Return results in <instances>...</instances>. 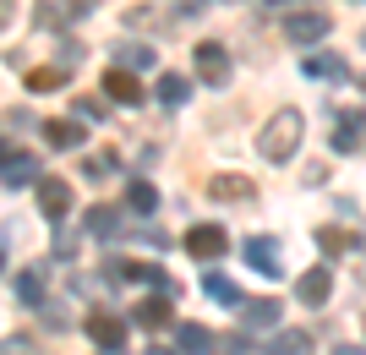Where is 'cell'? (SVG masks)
Here are the masks:
<instances>
[{"label":"cell","mask_w":366,"mask_h":355,"mask_svg":"<svg viewBox=\"0 0 366 355\" xmlns=\"http://www.w3.org/2000/svg\"><path fill=\"white\" fill-rule=\"evenodd\" d=\"M121 279H137V284H164V268H159V263H126Z\"/></svg>","instance_id":"cell-25"},{"label":"cell","mask_w":366,"mask_h":355,"mask_svg":"<svg viewBox=\"0 0 366 355\" xmlns=\"http://www.w3.org/2000/svg\"><path fill=\"white\" fill-rule=\"evenodd\" d=\"M121 230H132V224L121 219V208H109V202H99V208L88 214V235H99V241H109V235H121Z\"/></svg>","instance_id":"cell-11"},{"label":"cell","mask_w":366,"mask_h":355,"mask_svg":"<svg viewBox=\"0 0 366 355\" xmlns=\"http://www.w3.org/2000/svg\"><path fill=\"white\" fill-rule=\"evenodd\" d=\"M82 328H88V339L99 344V350H121V344H126V323H121V317H109V311H88V323H82Z\"/></svg>","instance_id":"cell-7"},{"label":"cell","mask_w":366,"mask_h":355,"mask_svg":"<svg viewBox=\"0 0 366 355\" xmlns=\"http://www.w3.org/2000/svg\"><path fill=\"white\" fill-rule=\"evenodd\" d=\"M334 148H339V154H355V148H361V109H345V115H339Z\"/></svg>","instance_id":"cell-16"},{"label":"cell","mask_w":366,"mask_h":355,"mask_svg":"<svg viewBox=\"0 0 366 355\" xmlns=\"http://www.w3.org/2000/svg\"><path fill=\"white\" fill-rule=\"evenodd\" d=\"M262 355H306V334L301 328H279L274 339L262 344Z\"/></svg>","instance_id":"cell-20"},{"label":"cell","mask_w":366,"mask_h":355,"mask_svg":"<svg viewBox=\"0 0 366 355\" xmlns=\"http://www.w3.org/2000/svg\"><path fill=\"white\" fill-rule=\"evenodd\" d=\"M104 93L115 99V104H126V109H137V104H142V82L132 77V66H115V71H104Z\"/></svg>","instance_id":"cell-8"},{"label":"cell","mask_w":366,"mask_h":355,"mask_svg":"<svg viewBox=\"0 0 366 355\" xmlns=\"http://www.w3.org/2000/svg\"><path fill=\"white\" fill-rule=\"evenodd\" d=\"M148 355H181V344H175V350H164V344H153V350Z\"/></svg>","instance_id":"cell-32"},{"label":"cell","mask_w":366,"mask_h":355,"mask_svg":"<svg viewBox=\"0 0 366 355\" xmlns=\"http://www.w3.org/2000/svg\"><path fill=\"white\" fill-rule=\"evenodd\" d=\"M121 66H132V71L153 66V44H121Z\"/></svg>","instance_id":"cell-26"},{"label":"cell","mask_w":366,"mask_h":355,"mask_svg":"<svg viewBox=\"0 0 366 355\" xmlns=\"http://www.w3.org/2000/svg\"><path fill=\"white\" fill-rule=\"evenodd\" d=\"M328 290H334V274H328V268H306V274L295 279L301 306H328Z\"/></svg>","instance_id":"cell-9"},{"label":"cell","mask_w":366,"mask_h":355,"mask_svg":"<svg viewBox=\"0 0 366 355\" xmlns=\"http://www.w3.org/2000/svg\"><path fill=\"white\" fill-rule=\"evenodd\" d=\"M153 93H159V104L181 109L186 99H192V82H186V77H175V71H164V77H159V88H153Z\"/></svg>","instance_id":"cell-18"},{"label":"cell","mask_w":366,"mask_h":355,"mask_svg":"<svg viewBox=\"0 0 366 355\" xmlns=\"http://www.w3.org/2000/svg\"><path fill=\"white\" fill-rule=\"evenodd\" d=\"M208 197H219V202H252V181H246V175H214V181H208Z\"/></svg>","instance_id":"cell-12"},{"label":"cell","mask_w":366,"mask_h":355,"mask_svg":"<svg viewBox=\"0 0 366 355\" xmlns=\"http://www.w3.org/2000/svg\"><path fill=\"white\" fill-rule=\"evenodd\" d=\"M192 61H197V77L208 82V88H224L229 82V49L224 44H214V39H208V44H192Z\"/></svg>","instance_id":"cell-2"},{"label":"cell","mask_w":366,"mask_h":355,"mask_svg":"<svg viewBox=\"0 0 366 355\" xmlns=\"http://www.w3.org/2000/svg\"><path fill=\"white\" fill-rule=\"evenodd\" d=\"M202 290L214 295V301H224V306H241V301H246V295L235 290V284H229L224 274H208V279H202Z\"/></svg>","instance_id":"cell-23"},{"label":"cell","mask_w":366,"mask_h":355,"mask_svg":"<svg viewBox=\"0 0 366 355\" xmlns=\"http://www.w3.org/2000/svg\"><path fill=\"white\" fill-rule=\"evenodd\" d=\"M82 175H88V181H104V175H115V154H99V159H88V164H82Z\"/></svg>","instance_id":"cell-27"},{"label":"cell","mask_w":366,"mask_h":355,"mask_svg":"<svg viewBox=\"0 0 366 355\" xmlns=\"http://www.w3.org/2000/svg\"><path fill=\"white\" fill-rule=\"evenodd\" d=\"M44 142L49 148H82V126L76 121H44Z\"/></svg>","instance_id":"cell-19"},{"label":"cell","mask_w":366,"mask_h":355,"mask_svg":"<svg viewBox=\"0 0 366 355\" xmlns=\"http://www.w3.org/2000/svg\"><path fill=\"white\" fill-rule=\"evenodd\" d=\"M22 82H28L33 93H61L66 88V66H33Z\"/></svg>","instance_id":"cell-17"},{"label":"cell","mask_w":366,"mask_h":355,"mask_svg":"<svg viewBox=\"0 0 366 355\" xmlns=\"http://www.w3.org/2000/svg\"><path fill=\"white\" fill-rule=\"evenodd\" d=\"M306 77H334V82H345V77H350V66L339 61V55H306Z\"/></svg>","instance_id":"cell-21"},{"label":"cell","mask_w":366,"mask_h":355,"mask_svg":"<svg viewBox=\"0 0 366 355\" xmlns=\"http://www.w3.org/2000/svg\"><path fill=\"white\" fill-rule=\"evenodd\" d=\"M11 295L22 301V306H44V284H39V274H16L11 279Z\"/></svg>","instance_id":"cell-22"},{"label":"cell","mask_w":366,"mask_h":355,"mask_svg":"<svg viewBox=\"0 0 366 355\" xmlns=\"http://www.w3.org/2000/svg\"><path fill=\"white\" fill-rule=\"evenodd\" d=\"M76 61H82V44H61V66H66V71H71Z\"/></svg>","instance_id":"cell-29"},{"label":"cell","mask_w":366,"mask_h":355,"mask_svg":"<svg viewBox=\"0 0 366 355\" xmlns=\"http://www.w3.org/2000/svg\"><path fill=\"white\" fill-rule=\"evenodd\" d=\"M334 355H366V350H355V344H339V350Z\"/></svg>","instance_id":"cell-33"},{"label":"cell","mask_w":366,"mask_h":355,"mask_svg":"<svg viewBox=\"0 0 366 355\" xmlns=\"http://www.w3.org/2000/svg\"><path fill=\"white\" fill-rule=\"evenodd\" d=\"M61 6H66V11H71V16H88L93 6H99V0H61Z\"/></svg>","instance_id":"cell-31"},{"label":"cell","mask_w":366,"mask_h":355,"mask_svg":"<svg viewBox=\"0 0 366 355\" xmlns=\"http://www.w3.org/2000/svg\"><path fill=\"white\" fill-rule=\"evenodd\" d=\"M76 115H88V121H99V115H104V104H99V99H82V104H76Z\"/></svg>","instance_id":"cell-30"},{"label":"cell","mask_w":366,"mask_h":355,"mask_svg":"<svg viewBox=\"0 0 366 355\" xmlns=\"http://www.w3.org/2000/svg\"><path fill=\"white\" fill-rule=\"evenodd\" d=\"M28 181H39V159H33V154H6V186L22 191Z\"/></svg>","instance_id":"cell-14"},{"label":"cell","mask_w":366,"mask_h":355,"mask_svg":"<svg viewBox=\"0 0 366 355\" xmlns=\"http://www.w3.org/2000/svg\"><path fill=\"white\" fill-rule=\"evenodd\" d=\"M246 263L257 268L262 279H279L285 274V251H279L274 235H257V241H246Z\"/></svg>","instance_id":"cell-4"},{"label":"cell","mask_w":366,"mask_h":355,"mask_svg":"<svg viewBox=\"0 0 366 355\" xmlns=\"http://www.w3.org/2000/svg\"><path fill=\"white\" fill-rule=\"evenodd\" d=\"M241 328H274L279 323V301H241Z\"/></svg>","instance_id":"cell-15"},{"label":"cell","mask_w":366,"mask_h":355,"mask_svg":"<svg viewBox=\"0 0 366 355\" xmlns=\"http://www.w3.org/2000/svg\"><path fill=\"white\" fill-rule=\"evenodd\" d=\"M186 251H192L197 263H219V257L229 251V235L219 230V224H197V230L186 235Z\"/></svg>","instance_id":"cell-3"},{"label":"cell","mask_w":366,"mask_h":355,"mask_svg":"<svg viewBox=\"0 0 366 355\" xmlns=\"http://www.w3.org/2000/svg\"><path fill=\"white\" fill-rule=\"evenodd\" d=\"M175 344H181V355H214V328L181 323V328H175Z\"/></svg>","instance_id":"cell-10"},{"label":"cell","mask_w":366,"mask_h":355,"mask_svg":"<svg viewBox=\"0 0 366 355\" xmlns=\"http://www.w3.org/2000/svg\"><path fill=\"white\" fill-rule=\"evenodd\" d=\"M317 241H322V251H345V246H350V241H345V235H334V230H322Z\"/></svg>","instance_id":"cell-28"},{"label":"cell","mask_w":366,"mask_h":355,"mask_svg":"<svg viewBox=\"0 0 366 355\" xmlns=\"http://www.w3.org/2000/svg\"><path fill=\"white\" fill-rule=\"evenodd\" d=\"M132 323L153 334V328H169V323H175V311H169V301H153V295H148L142 306H132Z\"/></svg>","instance_id":"cell-13"},{"label":"cell","mask_w":366,"mask_h":355,"mask_svg":"<svg viewBox=\"0 0 366 355\" xmlns=\"http://www.w3.org/2000/svg\"><path fill=\"white\" fill-rule=\"evenodd\" d=\"M301 148V115L295 109H279L274 121L262 126V137H257V154L262 159H274V164H285V159Z\"/></svg>","instance_id":"cell-1"},{"label":"cell","mask_w":366,"mask_h":355,"mask_svg":"<svg viewBox=\"0 0 366 355\" xmlns=\"http://www.w3.org/2000/svg\"><path fill=\"white\" fill-rule=\"evenodd\" d=\"M126 202H132L137 214H153V208H159V191H153L148 181H132V191H126Z\"/></svg>","instance_id":"cell-24"},{"label":"cell","mask_w":366,"mask_h":355,"mask_svg":"<svg viewBox=\"0 0 366 355\" xmlns=\"http://www.w3.org/2000/svg\"><path fill=\"white\" fill-rule=\"evenodd\" d=\"M39 214L44 219H66L71 214V186H66L61 175H44V181H39Z\"/></svg>","instance_id":"cell-6"},{"label":"cell","mask_w":366,"mask_h":355,"mask_svg":"<svg viewBox=\"0 0 366 355\" xmlns=\"http://www.w3.org/2000/svg\"><path fill=\"white\" fill-rule=\"evenodd\" d=\"M268 6H285V0H268Z\"/></svg>","instance_id":"cell-34"},{"label":"cell","mask_w":366,"mask_h":355,"mask_svg":"<svg viewBox=\"0 0 366 355\" xmlns=\"http://www.w3.org/2000/svg\"><path fill=\"white\" fill-rule=\"evenodd\" d=\"M285 39H290V44H317V39H328V11H295V16H285Z\"/></svg>","instance_id":"cell-5"}]
</instances>
